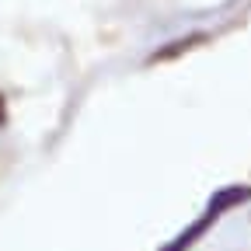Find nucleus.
Returning a JSON list of instances; mask_svg holds the SVG:
<instances>
[{
  "mask_svg": "<svg viewBox=\"0 0 251 251\" xmlns=\"http://www.w3.org/2000/svg\"><path fill=\"white\" fill-rule=\"evenodd\" d=\"M251 196V188H244V185H234V188H224L220 196H213V202H209V216H220L224 209H230V206H237V202H244Z\"/></svg>",
  "mask_w": 251,
  "mask_h": 251,
  "instance_id": "f257e3e1",
  "label": "nucleus"
},
{
  "mask_svg": "<svg viewBox=\"0 0 251 251\" xmlns=\"http://www.w3.org/2000/svg\"><path fill=\"white\" fill-rule=\"evenodd\" d=\"M213 220H216V216H209V213H206V216L199 220V224H192L188 230H181V234H178V237H175L164 251H188V248H192V241H196V237H202V230L213 224Z\"/></svg>",
  "mask_w": 251,
  "mask_h": 251,
  "instance_id": "f03ea898",
  "label": "nucleus"
}]
</instances>
